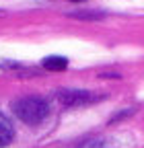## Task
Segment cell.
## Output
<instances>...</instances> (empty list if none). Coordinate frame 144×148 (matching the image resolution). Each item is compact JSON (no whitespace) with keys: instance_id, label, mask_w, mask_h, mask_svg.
<instances>
[{"instance_id":"ba28073f","label":"cell","mask_w":144,"mask_h":148,"mask_svg":"<svg viewBox=\"0 0 144 148\" xmlns=\"http://www.w3.org/2000/svg\"><path fill=\"white\" fill-rule=\"evenodd\" d=\"M0 14H2V10H0Z\"/></svg>"},{"instance_id":"3957f363","label":"cell","mask_w":144,"mask_h":148,"mask_svg":"<svg viewBox=\"0 0 144 148\" xmlns=\"http://www.w3.org/2000/svg\"><path fill=\"white\" fill-rule=\"evenodd\" d=\"M10 140H12V125L2 113H0V148L8 146Z\"/></svg>"},{"instance_id":"52a82bcc","label":"cell","mask_w":144,"mask_h":148,"mask_svg":"<svg viewBox=\"0 0 144 148\" xmlns=\"http://www.w3.org/2000/svg\"><path fill=\"white\" fill-rule=\"evenodd\" d=\"M72 2H80V0H72Z\"/></svg>"},{"instance_id":"6da1fadb","label":"cell","mask_w":144,"mask_h":148,"mask_svg":"<svg viewBox=\"0 0 144 148\" xmlns=\"http://www.w3.org/2000/svg\"><path fill=\"white\" fill-rule=\"evenodd\" d=\"M12 111L21 121H25L29 125H35V123H39L47 117L49 105L41 97H25V99H19L12 105Z\"/></svg>"},{"instance_id":"5b68a950","label":"cell","mask_w":144,"mask_h":148,"mask_svg":"<svg viewBox=\"0 0 144 148\" xmlns=\"http://www.w3.org/2000/svg\"><path fill=\"white\" fill-rule=\"evenodd\" d=\"M82 148H107V146H105V142H103V140H88Z\"/></svg>"},{"instance_id":"277c9868","label":"cell","mask_w":144,"mask_h":148,"mask_svg":"<svg viewBox=\"0 0 144 148\" xmlns=\"http://www.w3.org/2000/svg\"><path fill=\"white\" fill-rule=\"evenodd\" d=\"M43 68L49 72H60V70L68 68V60L62 58V56H49V58L43 60Z\"/></svg>"},{"instance_id":"8992f818","label":"cell","mask_w":144,"mask_h":148,"mask_svg":"<svg viewBox=\"0 0 144 148\" xmlns=\"http://www.w3.org/2000/svg\"><path fill=\"white\" fill-rule=\"evenodd\" d=\"M72 16H76V18H99V16H103V14H99V12H74Z\"/></svg>"},{"instance_id":"7a4b0ae2","label":"cell","mask_w":144,"mask_h":148,"mask_svg":"<svg viewBox=\"0 0 144 148\" xmlns=\"http://www.w3.org/2000/svg\"><path fill=\"white\" fill-rule=\"evenodd\" d=\"M56 99L66 107H76V105H88V103H93L101 97L91 95L84 88H62V90L56 92Z\"/></svg>"}]
</instances>
